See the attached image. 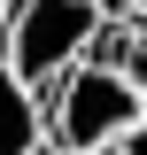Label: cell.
Listing matches in <instances>:
<instances>
[{"label": "cell", "instance_id": "4", "mask_svg": "<svg viewBox=\"0 0 147 155\" xmlns=\"http://www.w3.org/2000/svg\"><path fill=\"white\" fill-rule=\"evenodd\" d=\"M93 62H109V70L132 85V93L147 101V23H132V16L101 23V39H93Z\"/></svg>", "mask_w": 147, "mask_h": 155}, {"label": "cell", "instance_id": "1", "mask_svg": "<svg viewBox=\"0 0 147 155\" xmlns=\"http://www.w3.org/2000/svg\"><path fill=\"white\" fill-rule=\"evenodd\" d=\"M101 8L93 0H16L8 8V23H0V62L31 85V93H47L70 62L93 54V39H101Z\"/></svg>", "mask_w": 147, "mask_h": 155}, {"label": "cell", "instance_id": "5", "mask_svg": "<svg viewBox=\"0 0 147 155\" xmlns=\"http://www.w3.org/2000/svg\"><path fill=\"white\" fill-rule=\"evenodd\" d=\"M116 155H147V109H139V116H132V132H124V140H116Z\"/></svg>", "mask_w": 147, "mask_h": 155}, {"label": "cell", "instance_id": "8", "mask_svg": "<svg viewBox=\"0 0 147 155\" xmlns=\"http://www.w3.org/2000/svg\"><path fill=\"white\" fill-rule=\"evenodd\" d=\"M124 16H132V23H147V0H132V8H124Z\"/></svg>", "mask_w": 147, "mask_h": 155}, {"label": "cell", "instance_id": "2", "mask_svg": "<svg viewBox=\"0 0 147 155\" xmlns=\"http://www.w3.org/2000/svg\"><path fill=\"white\" fill-rule=\"evenodd\" d=\"M147 101L132 93L124 78L109 70V62H70V70L39 93V116H47V147H77V155H93V147H116V140L132 132V116H139Z\"/></svg>", "mask_w": 147, "mask_h": 155}, {"label": "cell", "instance_id": "9", "mask_svg": "<svg viewBox=\"0 0 147 155\" xmlns=\"http://www.w3.org/2000/svg\"><path fill=\"white\" fill-rule=\"evenodd\" d=\"M0 23H8V0H0Z\"/></svg>", "mask_w": 147, "mask_h": 155}, {"label": "cell", "instance_id": "6", "mask_svg": "<svg viewBox=\"0 0 147 155\" xmlns=\"http://www.w3.org/2000/svg\"><path fill=\"white\" fill-rule=\"evenodd\" d=\"M31 155H77V147H47V140H39ZM93 155H116V147H93Z\"/></svg>", "mask_w": 147, "mask_h": 155}, {"label": "cell", "instance_id": "7", "mask_svg": "<svg viewBox=\"0 0 147 155\" xmlns=\"http://www.w3.org/2000/svg\"><path fill=\"white\" fill-rule=\"evenodd\" d=\"M93 8H101V16H109V23H116V16H124V8H132V0H93Z\"/></svg>", "mask_w": 147, "mask_h": 155}, {"label": "cell", "instance_id": "3", "mask_svg": "<svg viewBox=\"0 0 147 155\" xmlns=\"http://www.w3.org/2000/svg\"><path fill=\"white\" fill-rule=\"evenodd\" d=\"M47 140V116H39V93L23 85L8 62H0V155H31Z\"/></svg>", "mask_w": 147, "mask_h": 155}]
</instances>
